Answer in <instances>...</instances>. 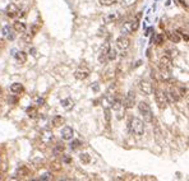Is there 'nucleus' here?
<instances>
[{"instance_id": "nucleus-1", "label": "nucleus", "mask_w": 189, "mask_h": 181, "mask_svg": "<svg viewBox=\"0 0 189 181\" xmlns=\"http://www.w3.org/2000/svg\"><path fill=\"white\" fill-rule=\"evenodd\" d=\"M129 129H131V133L137 137H141L143 135L144 133V124L141 119L138 118H133L129 122Z\"/></svg>"}, {"instance_id": "nucleus-2", "label": "nucleus", "mask_w": 189, "mask_h": 181, "mask_svg": "<svg viewBox=\"0 0 189 181\" xmlns=\"http://www.w3.org/2000/svg\"><path fill=\"white\" fill-rule=\"evenodd\" d=\"M138 110H139V112L142 114L144 121H147V122L152 121L153 114H152V110H151L150 105H148L147 102H144V101H141V102L138 103Z\"/></svg>"}, {"instance_id": "nucleus-3", "label": "nucleus", "mask_w": 189, "mask_h": 181, "mask_svg": "<svg viewBox=\"0 0 189 181\" xmlns=\"http://www.w3.org/2000/svg\"><path fill=\"white\" fill-rule=\"evenodd\" d=\"M155 100H156V103H157L160 110H165L167 107V103H169V101H167V96L161 89H156L155 91Z\"/></svg>"}, {"instance_id": "nucleus-4", "label": "nucleus", "mask_w": 189, "mask_h": 181, "mask_svg": "<svg viewBox=\"0 0 189 181\" xmlns=\"http://www.w3.org/2000/svg\"><path fill=\"white\" fill-rule=\"evenodd\" d=\"M121 103L125 109H132L136 105V94H134L133 91H129L127 93L125 98H124V101H121Z\"/></svg>"}, {"instance_id": "nucleus-5", "label": "nucleus", "mask_w": 189, "mask_h": 181, "mask_svg": "<svg viewBox=\"0 0 189 181\" xmlns=\"http://www.w3.org/2000/svg\"><path fill=\"white\" fill-rule=\"evenodd\" d=\"M5 13H7V15L9 18H15L20 13V10L14 3H10V4H8L7 9H5Z\"/></svg>"}, {"instance_id": "nucleus-6", "label": "nucleus", "mask_w": 189, "mask_h": 181, "mask_svg": "<svg viewBox=\"0 0 189 181\" xmlns=\"http://www.w3.org/2000/svg\"><path fill=\"white\" fill-rule=\"evenodd\" d=\"M139 89H141V92L146 96H148L153 92V87L152 84H151L148 81H141L139 82Z\"/></svg>"}, {"instance_id": "nucleus-7", "label": "nucleus", "mask_w": 189, "mask_h": 181, "mask_svg": "<svg viewBox=\"0 0 189 181\" xmlns=\"http://www.w3.org/2000/svg\"><path fill=\"white\" fill-rule=\"evenodd\" d=\"M116 46H118L120 50H127L128 47L131 46V40H129L127 36H120V37H118V40H116Z\"/></svg>"}, {"instance_id": "nucleus-8", "label": "nucleus", "mask_w": 189, "mask_h": 181, "mask_svg": "<svg viewBox=\"0 0 189 181\" xmlns=\"http://www.w3.org/2000/svg\"><path fill=\"white\" fill-rule=\"evenodd\" d=\"M110 49H111V47H110L109 42H105V44L102 45L101 51H100V56H99V60H100L101 64H105V61L107 60V52H109Z\"/></svg>"}, {"instance_id": "nucleus-9", "label": "nucleus", "mask_w": 189, "mask_h": 181, "mask_svg": "<svg viewBox=\"0 0 189 181\" xmlns=\"http://www.w3.org/2000/svg\"><path fill=\"white\" fill-rule=\"evenodd\" d=\"M88 75H90V69H87V68H79L74 72V77H75V79H78V81H84Z\"/></svg>"}, {"instance_id": "nucleus-10", "label": "nucleus", "mask_w": 189, "mask_h": 181, "mask_svg": "<svg viewBox=\"0 0 189 181\" xmlns=\"http://www.w3.org/2000/svg\"><path fill=\"white\" fill-rule=\"evenodd\" d=\"M73 135H74V130L72 129L71 126L63 127V130H61V138H63L64 140H72L73 139Z\"/></svg>"}, {"instance_id": "nucleus-11", "label": "nucleus", "mask_w": 189, "mask_h": 181, "mask_svg": "<svg viewBox=\"0 0 189 181\" xmlns=\"http://www.w3.org/2000/svg\"><path fill=\"white\" fill-rule=\"evenodd\" d=\"M167 38H169L171 42H174V44H179L181 37L179 35V32H174V31H167Z\"/></svg>"}, {"instance_id": "nucleus-12", "label": "nucleus", "mask_w": 189, "mask_h": 181, "mask_svg": "<svg viewBox=\"0 0 189 181\" xmlns=\"http://www.w3.org/2000/svg\"><path fill=\"white\" fill-rule=\"evenodd\" d=\"M160 75H161V79H162V81H169L171 78V69L160 65Z\"/></svg>"}, {"instance_id": "nucleus-13", "label": "nucleus", "mask_w": 189, "mask_h": 181, "mask_svg": "<svg viewBox=\"0 0 189 181\" xmlns=\"http://www.w3.org/2000/svg\"><path fill=\"white\" fill-rule=\"evenodd\" d=\"M160 65H161V66H165V68L171 69V68H172L171 57H170V56H167L166 54H165L164 56H161V57H160Z\"/></svg>"}, {"instance_id": "nucleus-14", "label": "nucleus", "mask_w": 189, "mask_h": 181, "mask_svg": "<svg viewBox=\"0 0 189 181\" xmlns=\"http://www.w3.org/2000/svg\"><path fill=\"white\" fill-rule=\"evenodd\" d=\"M13 28L15 32H20V33H24L26 29H27V26L24 22H20V20H18V22H14V26Z\"/></svg>"}, {"instance_id": "nucleus-15", "label": "nucleus", "mask_w": 189, "mask_h": 181, "mask_svg": "<svg viewBox=\"0 0 189 181\" xmlns=\"http://www.w3.org/2000/svg\"><path fill=\"white\" fill-rule=\"evenodd\" d=\"M61 167H63V163H61V161H59V159H54V161H51V163H50L51 171H60Z\"/></svg>"}, {"instance_id": "nucleus-16", "label": "nucleus", "mask_w": 189, "mask_h": 181, "mask_svg": "<svg viewBox=\"0 0 189 181\" xmlns=\"http://www.w3.org/2000/svg\"><path fill=\"white\" fill-rule=\"evenodd\" d=\"M15 60H17L19 64H24L27 61V54L23 51H18L17 54H15Z\"/></svg>"}, {"instance_id": "nucleus-17", "label": "nucleus", "mask_w": 189, "mask_h": 181, "mask_svg": "<svg viewBox=\"0 0 189 181\" xmlns=\"http://www.w3.org/2000/svg\"><path fill=\"white\" fill-rule=\"evenodd\" d=\"M23 86L20 83H13L12 86H10V91H12L13 93H15V94H18V93H20V92H23Z\"/></svg>"}, {"instance_id": "nucleus-18", "label": "nucleus", "mask_w": 189, "mask_h": 181, "mask_svg": "<svg viewBox=\"0 0 189 181\" xmlns=\"http://www.w3.org/2000/svg\"><path fill=\"white\" fill-rule=\"evenodd\" d=\"M64 122H65V119H64L63 116H55V118L52 119V126L59 127V126H61Z\"/></svg>"}, {"instance_id": "nucleus-19", "label": "nucleus", "mask_w": 189, "mask_h": 181, "mask_svg": "<svg viewBox=\"0 0 189 181\" xmlns=\"http://www.w3.org/2000/svg\"><path fill=\"white\" fill-rule=\"evenodd\" d=\"M3 33H4V36H5V38L7 40H14V33L12 32V29H10V27H4L3 28Z\"/></svg>"}, {"instance_id": "nucleus-20", "label": "nucleus", "mask_w": 189, "mask_h": 181, "mask_svg": "<svg viewBox=\"0 0 189 181\" xmlns=\"http://www.w3.org/2000/svg\"><path fill=\"white\" fill-rule=\"evenodd\" d=\"M61 106L65 110H71L72 107H73V101H72V98H65V100H63L61 101Z\"/></svg>"}, {"instance_id": "nucleus-21", "label": "nucleus", "mask_w": 189, "mask_h": 181, "mask_svg": "<svg viewBox=\"0 0 189 181\" xmlns=\"http://www.w3.org/2000/svg\"><path fill=\"white\" fill-rule=\"evenodd\" d=\"M64 149H65V146L63 144V143H59V144H56V147L54 148V154L55 156H59V154H61L63 152H64Z\"/></svg>"}, {"instance_id": "nucleus-22", "label": "nucleus", "mask_w": 189, "mask_h": 181, "mask_svg": "<svg viewBox=\"0 0 189 181\" xmlns=\"http://www.w3.org/2000/svg\"><path fill=\"white\" fill-rule=\"evenodd\" d=\"M112 109L114 110H119L123 106V103H121V100L119 98V97H115V98H112Z\"/></svg>"}, {"instance_id": "nucleus-23", "label": "nucleus", "mask_w": 189, "mask_h": 181, "mask_svg": "<svg viewBox=\"0 0 189 181\" xmlns=\"http://www.w3.org/2000/svg\"><path fill=\"white\" fill-rule=\"evenodd\" d=\"M26 114L28 115L30 118L33 119V118H36V116H37V109L36 107H32V106H31V107H27Z\"/></svg>"}, {"instance_id": "nucleus-24", "label": "nucleus", "mask_w": 189, "mask_h": 181, "mask_svg": "<svg viewBox=\"0 0 189 181\" xmlns=\"http://www.w3.org/2000/svg\"><path fill=\"white\" fill-rule=\"evenodd\" d=\"M52 139V133L50 130H45L44 134H42V140H44L45 143H49Z\"/></svg>"}, {"instance_id": "nucleus-25", "label": "nucleus", "mask_w": 189, "mask_h": 181, "mask_svg": "<svg viewBox=\"0 0 189 181\" xmlns=\"http://www.w3.org/2000/svg\"><path fill=\"white\" fill-rule=\"evenodd\" d=\"M17 175H18V176L26 177V176H28V175H30V170L27 168V167H20L18 171H17Z\"/></svg>"}, {"instance_id": "nucleus-26", "label": "nucleus", "mask_w": 189, "mask_h": 181, "mask_svg": "<svg viewBox=\"0 0 189 181\" xmlns=\"http://www.w3.org/2000/svg\"><path fill=\"white\" fill-rule=\"evenodd\" d=\"M101 5H104V7H111V5H114L118 3V0H99Z\"/></svg>"}, {"instance_id": "nucleus-27", "label": "nucleus", "mask_w": 189, "mask_h": 181, "mask_svg": "<svg viewBox=\"0 0 189 181\" xmlns=\"http://www.w3.org/2000/svg\"><path fill=\"white\" fill-rule=\"evenodd\" d=\"M79 158H80V161H82L83 163H86V164H88L91 162V157H90L88 153H82L79 156Z\"/></svg>"}, {"instance_id": "nucleus-28", "label": "nucleus", "mask_w": 189, "mask_h": 181, "mask_svg": "<svg viewBox=\"0 0 189 181\" xmlns=\"http://www.w3.org/2000/svg\"><path fill=\"white\" fill-rule=\"evenodd\" d=\"M54 180V176L50 173V172H46V173H44L42 176L39 179V181H52Z\"/></svg>"}, {"instance_id": "nucleus-29", "label": "nucleus", "mask_w": 189, "mask_h": 181, "mask_svg": "<svg viewBox=\"0 0 189 181\" xmlns=\"http://www.w3.org/2000/svg\"><path fill=\"white\" fill-rule=\"evenodd\" d=\"M116 57V51L114 49H110L109 52H107V60H115Z\"/></svg>"}, {"instance_id": "nucleus-30", "label": "nucleus", "mask_w": 189, "mask_h": 181, "mask_svg": "<svg viewBox=\"0 0 189 181\" xmlns=\"http://www.w3.org/2000/svg\"><path fill=\"white\" fill-rule=\"evenodd\" d=\"M137 3V0H121V5L123 7H132Z\"/></svg>"}, {"instance_id": "nucleus-31", "label": "nucleus", "mask_w": 189, "mask_h": 181, "mask_svg": "<svg viewBox=\"0 0 189 181\" xmlns=\"http://www.w3.org/2000/svg\"><path fill=\"white\" fill-rule=\"evenodd\" d=\"M164 42V35H156L155 36V44L156 45H162Z\"/></svg>"}, {"instance_id": "nucleus-32", "label": "nucleus", "mask_w": 189, "mask_h": 181, "mask_svg": "<svg viewBox=\"0 0 189 181\" xmlns=\"http://www.w3.org/2000/svg\"><path fill=\"white\" fill-rule=\"evenodd\" d=\"M119 18V15L118 14H110V15H107L106 17V22H115V20Z\"/></svg>"}, {"instance_id": "nucleus-33", "label": "nucleus", "mask_w": 189, "mask_h": 181, "mask_svg": "<svg viewBox=\"0 0 189 181\" xmlns=\"http://www.w3.org/2000/svg\"><path fill=\"white\" fill-rule=\"evenodd\" d=\"M166 55L167 56H170V57H176L178 56V50H167L166 51Z\"/></svg>"}, {"instance_id": "nucleus-34", "label": "nucleus", "mask_w": 189, "mask_h": 181, "mask_svg": "<svg viewBox=\"0 0 189 181\" xmlns=\"http://www.w3.org/2000/svg\"><path fill=\"white\" fill-rule=\"evenodd\" d=\"M80 146H82V144H80V142H79L78 139H75V140H73V142H72V144H71V147H72V149H77V148H79Z\"/></svg>"}, {"instance_id": "nucleus-35", "label": "nucleus", "mask_w": 189, "mask_h": 181, "mask_svg": "<svg viewBox=\"0 0 189 181\" xmlns=\"http://www.w3.org/2000/svg\"><path fill=\"white\" fill-rule=\"evenodd\" d=\"M32 37H33V36H32L31 33H27V35H24V36H23V40H24L26 44H28V42H31Z\"/></svg>"}, {"instance_id": "nucleus-36", "label": "nucleus", "mask_w": 189, "mask_h": 181, "mask_svg": "<svg viewBox=\"0 0 189 181\" xmlns=\"http://www.w3.org/2000/svg\"><path fill=\"white\" fill-rule=\"evenodd\" d=\"M180 96L183 97V96H187V88H180Z\"/></svg>"}, {"instance_id": "nucleus-37", "label": "nucleus", "mask_w": 189, "mask_h": 181, "mask_svg": "<svg viewBox=\"0 0 189 181\" xmlns=\"http://www.w3.org/2000/svg\"><path fill=\"white\" fill-rule=\"evenodd\" d=\"M4 47H5V40L0 38V49H4Z\"/></svg>"}, {"instance_id": "nucleus-38", "label": "nucleus", "mask_w": 189, "mask_h": 181, "mask_svg": "<svg viewBox=\"0 0 189 181\" xmlns=\"http://www.w3.org/2000/svg\"><path fill=\"white\" fill-rule=\"evenodd\" d=\"M44 102H45V100H44V98H40L39 101H37V105H39V106H42V105H44Z\"/></svg>"}, {"instance_id": "nucleus-39", "label": "nucleus", "mask_w": 189, "mask_h": 181, "mask_svg": "<svg viewBox=\"0 0 189 181\" xmlns=\"http://www.w3.org/2000/svg\"><path fill=\"white\" fill-rule=\"evenodd\" d=\"M179 3L183 5V7H185V8H187V3H185V0H179Z\"/></svg>"}, {"instance_id": "nucleus-40", "label": "nucleus", "mask_w": 189, "mask_h": 181, "mask_svg": "<svg viewBox=\"0 0 189 181\" xmlns=\"http://www.w3.org/2000/svg\"><path fill=\"white\" fill-rule=\"evenodd\" d=\"M2 94H3V91H2V87H0V97H2Z\"/></svg>"}, {"instance_id": "nucleus-41", "label": "nucleus", "mask_w": 189, "mask_h": 181, "mask_svg": "<svg viewBox=\"0 0 189 181\" xmlns=\"http://www.w3.org/2000/svg\"><path fill=\"white\" fill-rule=\"evenodd\" d=\"M0 162H2V154H0Z\"/></svg>"}, {"instance_id": "nucleus-42", "label": "nucleus", "mask_w": 189, "mask_h": 181, "mask_svg": "<svg viewBox=\"0 0 189 181\" xmlns=\"http://www.w3.org/2000/svg\"><path fill=\"white\" fill-rule=\"evenodd\" d=\"M60 181H68V180H60Z\"/></svg>"}]
</instances>
